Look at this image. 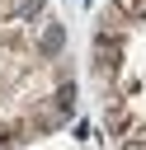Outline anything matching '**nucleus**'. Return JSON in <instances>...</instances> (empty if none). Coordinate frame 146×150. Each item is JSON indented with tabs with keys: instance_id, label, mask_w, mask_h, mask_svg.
<instances>
[{
	"instance_id": "20e7f679",
	"label": "nucleus",
	"mask_w": 146,
	"mask_h": 150,
	"mask_svg": "<svg viewBox=\"0 0 146 150\" xmlns=\"http://www.w3.org/2000/svg\"><path fill=\"white\" fill-rule=\"evenodd\" d=\"M9 145H14V136H9V131H0V150H9Z\"/></svg>"
},
{
	"instance_id": "f03ea898",
	"label": "nucleus",
	"mask_w": 146,
	"mask_h": 150,
	"mask_svg": "<svg viewBox=\"0 0 146 150\" xmlns=\"http://www.w3.org/2000/svg\"><path fill=\"white\" fill-rule=\"evenodd\" d=\"M71 103H75V84H61V89H57V108L71 112Z\"/></svg>"
},
{
	"instance_id": "f257e3e1",
	"label": "nucleus",
	"mask_w": 146,
	"mask_h": 150,
	"mask_svg": "<svg viewBox=\"0 0 146 150\" xmlns=\"http://www.w3.org/2000/svg\"><path fill=\"white\" fill-rule=\"evenodd\" d=\"M61 42H66L61 23H47V28H42V52H61Z\"/></svg>"
},
{
	"instance_id": "7ed1b4c3",
	"label": "nucleus",
	"mask_w": 146,
	"mask_h": 150,
	"mask_svg": "<svg viewBox=\"0 0 146 150\" xmlns=\"http://www.w3.org/2000/svg\"><path fill=\"white\" fill-rule=\"evenodd\" d=\"M38 9H42V0H19L14 5V19H33Z\"/></svg>"
}]
</instances>
